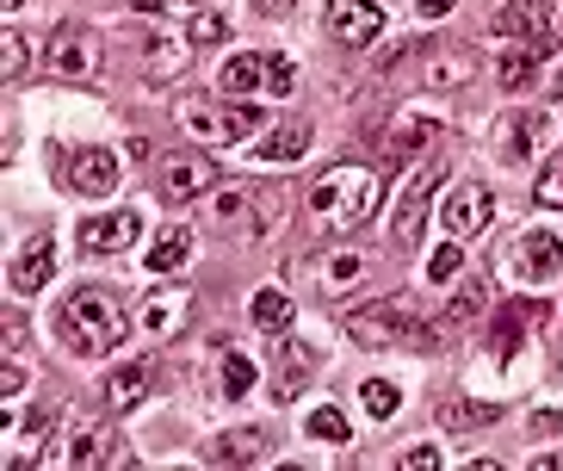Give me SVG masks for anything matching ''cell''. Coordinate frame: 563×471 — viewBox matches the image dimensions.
<instances>
[{
  "mask_svg": "<svg viewBox=\"0 0 563 471\" xmlns=\"http://www.w3.org/2000/svg\"><path fill=\"white\" fill-rule=\"evenodd\" d=\"M131 336V317H124V298L106 286H81L68 292L63 310H56V341L81 360H106L118 341Z\"/></svg>",
  "mask_w": 563,
  "mask_h": 471,
  "instance_id": "6da1fadb",
  "label": "cell"
},
{
  "mask_svg": "<svg viewBox=\"0 0 563 471\" xmlns=\"http://www.w3.org/2000/svg\"><path fill=\"white\" fill-rule=\"evenodd\" d=\"M378 168H365V162H341V168H329L322 180L310 186V223L322 236H353L372 211H378Z\"/></svg>",
  "mask_w": 563,
  "mask_h": 471,
  "instance_id": "7a4b0ae2",
  "label": "cell"
},
{
  "mask_svg": "<svg viewBox=\"0 0 563 471\" xmlns=\"http://www.w3.org/2000/svg\"><path fill=\"white\" fill-rule=\"evenodd\" d=\"M347 336L360 341V348H378V353L384 348H421V353L440 348V329H433L409 298H372V304H360V310H347Z\"/></svg>",
  "mask_w": 563,
  "mask_h": 471,
  "instance_id": "3957f363",
  "label": "cell"
},
{
  "mask_svg": "<svg viewBox=\"0 0 563 471\" xmlns=\"http://www.w3.org/2000/svg\"><path fill=\"white\" fill-rule=\"evenodd\" d=\"M180 124L199 136L205 150L217 143H254L266 131V112L261 106H217V100H180Z\"/></svg>",
  "mask_w": 563,
  "mask_h": 471,
  "instance_id": "277c9868",
  "label": "cell"
},
{
  "mask_svg": "<svg viewBox=\"0 0 563 471\" xmlns=\"http://www.w3.org/2000/svg\"><path fill=\"white\" fill-rule=\"evenodd\" d=\"M124 447H118V428L112 421H56V435L44 440V453H37V465H106V459H118Z\"/></svg>",
  "mask_w": 563,
  "mask_h": 471,
  "instance_id": "5b68a950",
  "label": "cell"
},
{
  "mask_svg": "<svg viewBox=\"0 0 563 471\" xmlns=\"http://www.w3.org/2000/svg\"><path fill=\"white\" fill-rule=\"evenodd\" d=\"M217 180H223V168L211 162V150H180V155H167L162 168H155V193H162L167 205L205 199Z\"/></svg>",
  "mask_w": 563,
  "mask_h": 471,
  "instance_id": "8992f818",
  "label": "cell"
},
{
  "mask_svg": "<svg viewBox=\"0 0 563 471\" xmlns=\"http://www.w3.org/2000/svg\"><path fill=\"white\" fill-rule=\"evenodd\" d=\"M446 180V162H421L415 180L397 193V218H390V249H415L421 242V223H428V199Z\"/></svg>",
  "mask_w": 563,
  "mask_h": 471,
  "instance_id": "52a82bcc",
  "label": "cell"
},
{
  "mask_svg": "<svg viewBox=\"0 0 563 471\" xmlns=\"http://www.w3.org/2000/svg\"><path fill=\"white\" fill-rule=\"evenodd\" d=\"M558 25H563V0H508V7H496L489 32L508 37V44H551Z\"/></svg>",
  "mask_w": 563,
  "mask_h": 471,
  "instance_id": "ba28073f",
  "label": "cell"
},
{
  "mask_svg": "<svg viewBox=\"0 0 563 471\" xmlns=\"http://www.w3.org/2000/svg\"><path fill=\"white\" fill-rule=\"evenodd\" d=\"M489 218H496V193H489L483 180H459L446 199H440V230L459 236V242L483 236V230H489Z\"/></svg>",
  "mask_w": 563,
  "mask_h": 471,
  "instance_id": "9c48e42d",
  "label": "cell"
},
{
  "mask_svg": "<svg viewBox=\"0 0 563 471\" xmlns=\"http://www.w3.org/2000/svg\"><path fill=\"white\" fill-rule=\"evenodd\" d=\"M496 150H501L508 168H532V162L551 150V118L545 112H508L501 131H496Z\"/></svg>",
  "mask_w": 563,
  "mask_h": 471,
  "instance_id": "30bf717a",
  "label": "cell"
},
{
  "mask_svg": "<svg viewBox=\"0 0 563 471\" xmlns=\"http://www.w3.org/2000/svg\"><path fill=\"white\" fill-rule=\"evenodd\" d=\"M558 267H563V236L558 230H527L508 254V273L520 286H545V280H558Z\"/></svg>",
  "mask_w": 563,
  "mask_h": 471,
  "instance_id": "8fae6325",
  "label": "cell"
},
{
  "mask_svg": "<svg viewBox=\"0 0 563 471\" xmlns=\"http://www.w3.org/2000/svg\"><path fill=\"white\" fill-rule=\"evenodd\" d=\"M56 162H63V180L75 186L81 199H106V193L124 180V168H118L112 150H63Z\"/></svg>",
  "mask_w": 563,
  "mask_h": 471,
  "instance_id": "7c38bea8",
  "label": "cell"
},
{
  "mask_svg": "<svg viewBox=\"0 0 563 471\" xmlns=\"http://www.w3.org/2000/svg\"><path fill=\"white\" fill-rule=\"evenodd\" d=\"M378 32H384V7L378 0H329V37L334 44L365 51V44H378Z\"/></svg>",
  "mask_w": 563,
  "mask_h": 471,
  "instance_id": "4fadbf2b",
  "label": "cell"
},
{
  "mask_svg": "<svg viewBox=\"0 0 563 471\" xmlns=\"http://www.w3.org/2000/svg\"><path fill=\"white\" fill-rule=\"evenodd\" d=\"M433 143H440V118L433 112H402L390 131H384L378 155L384 162H415V155H428Z\"/></svg>",
  "mask_w": 563,
  "mask_h": 471,
  "instance_id": "5bb4252c",
  "label": "cell"
},
{
  "mask_svg": "<svg viewBox=\"0 0 563 471\" xmlns=\"http://www.w3.org/2000/svg\"><path fill=\"white\" fill-rule=\"evenodd\" d=\"M51 273H56V236H32V242L13 254L7 286H13V298H32V292L51 286Z\"/></svg>",
  "mask_w": 563,
  "mask_h": 471,
  "instance_id": "9a60e30c",
  "label": "cell"
},
{
  "mask_svg": "<svg viewBox=\"0 0 563 471\" xmlns=\"http://www.w3.org/2000/svg\"><path fill=\"white\" fill-rule=\"evenodd\" d=\"M51 68L63 81H93V75H100V44H93V32H81V25L56 32L51 37Z\"/></svg>",
  "mask_w": 563,
  "mask_h": 471,
  "instance_id": "2e32d148",
  "label": "cell"
},
{
  "mask_svg": "<svg viewBox=\"0 0 563 471\" xmlns=\"http://www.w3.org/2000/svg\"><path fill=\"white\" fill-rule=\"evenodd\" d=\"M136 236H143V211H124V205H118V211H106V218L81 223V249L87 254H124Z\"/></svg>",
  "mask_w": 563,
  "mask_h": 471,
  "instance_id": "e0dca14e",
  "label": "cell"
},
{
  "mask_svg": "<svg viewBox=\"0 0 563 471\" xmlns=\"http://www.w3.org/2000/svg\"><path fill=\"white\" fill-rule=\"evenodd\" d=\"M186 310H192V292H186V286H162V292H150V298H143L136 329H143V336H174Z\"/></svg>",
  "mask_w": 563,
  "mask_h": 471,
  "instance_id": "ac0fdd59",
  "label": "cell"
},
{
  "mask_svg": "<svg viewBox=\"0 0 563 471\" xmlns=\"http://www.w3.org/2000/svg\"><path fill=\"white\" fill-rule=\"evenodd\" d=\"M310 118H279V124H273V131H261L254 136V155H261V162H298L303 150H310Z\"/></svg>",
  "mask_w": 563,
  "mask_h": 471,
  "instance_id": "d6986e66",
  "label": "cell"
},
{
  "mask_svg": "<svg viewBox=\"0 0 563 471\" xmlns=\"http://www.w3.org/2000/svg\"><path fill=\"white\" fill-rule=\"evenodd\" d=\"M545 317H551L545 304H508V310L496 317V336H489V348H496L501 360H508V353L520 348L527 336H539V329H545Z\"/></svg>",
  "mask_w": 563,
  "mask_h": 471,
  "instance_id": "ffe728a7",
  "label": "cell"
},
{
  "mask_svg": "<svg viewBox=\"0 0 563 471\" xmlns=\"http://www.w3.org/2000/svg\"><path fill=\"white\" fill-rule=\"evenodd\" d=\"M150 391H155V366H118L112 379H106V409H112V416H131Z\"/></svg>",
  "mask_w": 563,
  "mask_h": 471,
  "instance_id": "44dd1931",
  "label": "cell"
},
{
  "mask_svg": "<svg viewBox=\"0 0 563 471\" xmlns=\"http://www.w3.org/2000/svg\"><path fill=\"white\" fill-rule=\"evenodd\" d=\"M266 453V428H223V435L211 440V459L217 465H254V459Z\"/></svg>",
  "mask_w": 563,
  "mask_h": 471,
  "instance_id": "7402d4cb",
  "label": "cell"
},
{
  "mask_svg": "<svg viewBox=\"0 0 563 471\" xmlns=\"http://www.w3.org/2000/svg\"><path fill=\"white\" fill-rule=\"evenodd\" d=\"M261 193L266 186H211V193H205V218L211 223L249 218V211H261Z\"/></svg>",
  "mask_w": 563,
  "mask_h": 471,
  "instance_id": "603a6c76",
  "label": "cell"
},
{
  "mask_svg": "<svg viewBox=\"0 0 563 471\" xmlns=\"http://www.w3.org/2000/svg\"><path fill=\"white\" fill-rule=\"evenodd\" d=\"M186 254H192V223H167V230L150 242V273L174 280V273L186 267Z\"/></svg>",
  "mask_w": 563,
  "mask_h": 471,
  "instance_id": "cb8c5ba5",
  "label": "cell"
},
{
  "mask_svg": "<svg viewBox=\"0 0 563 471\" xmlns=\"http://www.w3.org/2000/svg\"><path fill=\"white\" fill-rule=\"evenodd\" d=\"M217 87L223 94H254V87H266V51H235L230 63L217 68Z\"/></svg>",
  "mask_w": 563,
  "mask_h": 471,
  "instance_id": "d4e9b609",
  "label": "cell"
},
{
  "mask_svg": "<svg viewBox=\"0 0 563 471\" xmlns=\"http://www.w3.org/2000/svg\"><path fill=\"white\" fill-rule=\"evenodd\" d=\"M186 56H192V32H155L150 37V75L155 81H174V75H180L186 68Z\"/></svg>",
  "mask_w": 563,
  "mask_h": 471,
  "instance_id": "484cf974",
  "label": "cell"
},
{
  "mask_svg": "<svg viewBox=\"0 0 563 471\" xmlns=\"http://www.w3.org/2000/svg\"><path fill=\"white\" fill-rule=\"evenodd\" d=\"M249 310H254V322H261L266 336H285V329H291V298H285V292H273V286L254 292Z\"/></svg>",
  "mask_w": 563,
  "mask_h": 471,
  "instance_id": "4316f807",
  "label": "cell"
},
{
  "mask_svg": "<svg viewBox=\"0 0 563 471\" xmlns=\"http://www.w3.org/2000/svg\"><path fill=\"white\" fill-rule=\"evenodd\" d=\"M501 409L489 404H464V397H446L440 404V428H452V435H464V428H483V421H496Z\"/></svg>",
  "mask_w": 563,
  "mask_h": 471,
  "instance_id": "83f0119b",
  "label": "cell"
},
{
  "mask_svg": "<svg viewBox=\"0 0 563 471\" xmlns=\"http://www.w3.org/2000/svg\"><path fill=\"white\" fill-rule=\"evenodd\" d=\"M477 317H483V280H464L459 273V292H452V304H446V322L464 329V322H477Z\"/></svg>",
  "mask_w": 563,
  "mask_h": 471,
  "instance_id": "f1b7e54d",
  "label": "cell"
},
{
  "mask_svg": "<svg viewBox=\"0 0 563 471\" xmlns=\"http://www.w3.org/2000/svg\"><path fill=\"white\" fill-rule=\"evenodd\" d=\"M303 428H310L316 440H334V447H341V440H353V421L341 416V409H334V404L310 409V416H303Z\"/></svg>",
  "mask_w": 563,
  "mask_h": 471,
  "instance_id": "f546056e",
  "label": "cell"
},
{
  "mask_svg": "<svg viewBox=\"0 0 563 471\" xmlns=\"http://www.w3.org/2000/svg\"><path fill=\"white\" fill-rule=\"evenodd\" d=\"M459 273H464V249H459V236H446V249L428 254V280L433 286H452Z\"/></svg>",
  "mask_w": 563,
  "mask_h": 471,
  "instance_id": "4dcf8cb0",
  "label": "cell"
},
{
  "mask_svg": "<svg viewBox=\"0 0 563 471\" xmlns=\"http://www.w3.org/2000/svg\"><path fill=\"white\" fill-rule=\"evenodd\" d=\"M254 379H261V366H254L249 353H230V360H223V397H249Z\"/></svg>",
  "mask_w": 563,
  "mask_h": 471,
  "instance_id": "1f68e13d",
  "label": "cell"
},
{
  "mask_svg": "<svg viewBox=\"0 0 563 471\" xmlns=\"http://www.w3.org/2000/svg\"><path fill=\"white\" fill-rule=\"evenodd\" d=\"M360 404L372 409V416H397V409H402V391L390 385V379H365V385H360Z\"/></svg>",
  "mask_w": 563,
  "mask_h": 471,
  "instance_id": "d6a6232c",
  "label": "cell"
},
{
  "mask_svg": "<svg viewBox=\"0 0 563 471\" xmlns=\"http://www.w3.org/2000/svg\"><path fill=\"white\" fill-rule=\"evenodd\" d=\"M360 273H365V261H360L353 249H341V254H329V261H322V286H329V292H341V286H353Z\"/></svg>",
  "mask_w": 563,
  "mask_h": 471,
  "instance_id": "836d02e7",
  "label": "cell"
},
{
  "mask_svg": "<svg viewBox=\"0 0 563 471\" xmlns=\"http://www.w3.org/2000/svg\"><path fill=\"white\" fill-rule=\"evenodd\" d=\"M316 372V353L310 348H285V379H279V397H298V385Z\"/></svg>",
  "mask_w": 563,
  "mask_h": 471,
  "instance_id": "e575fe53",
  "label": "cell"
},
{
  "mask_svg": "<svg viewBox=\"0 0 563 471\" xmlns=\"http://www.w3.org/2000/svg\"><path fill=\"white\" fill-rule=\"evenodd\" d=\"M532 199L545 205V211H563V162H551V168L539 174V186H532Z\"/></svg>",
  "mask_w": 563,
  "mask_h": 471,
  "instance_id": "d590c367",
  "label": "cell"
},
{
  "mask_svg": "<svg viewBox=\"0 0 563 471\" xmlns=\"http://www.w3.org/2000/svg\"><path fill=\"white\" fill-rule=\"evenodd\" d=\"M298 87V63L291 56H266V94H291Z\"/></svg>",
  "mask_w": 563,
  "mask_h": 471,
  "instance_id": "8d00e7d4",
  "label": "cell"
},
{
  "mask_svg": "<svg viewBox=\"0 0 563 471\" xmlns=\"http://www.w3.org/2000/svg\"><path fill=\"white\" fill-rule=\"evenodd\" d=\"M25 56H32V51H25V37H19V32L0 37V68H7V81H19V75H25Z\"/></svg>",
  "mask_w": 563,
  "mask_h": 471,
  "instance_id": "74e56055",
  "label": "cell"
},
{
  "mask_svg": "<svg viewBox=\"0 0 563 471\" xmlns=\"http://www.w3.org/2000/svg\"><path fill=\"white\" fill-rule=\"evenodd\" d=\"M186 32H192V44H223V37H230V19H223V13H199Z\"/></svg>",
  "mask_w": 563,
  "mask_h": 471,
  "instance_id": "f35d334b",
  "label": "cell"
},
{
  "mask_svg": "<svg viewBox=\"0 0 563 471\" xmlns=\"http://www.w3.org/2000/svg\"><path fill=\"white\" fill-rule=\"evenodd\" d=\"M464 75H471V63L452 51V56H440V68H428V87H452V81H464Z\"/></svg>",
  "mask_w": 563,
  "mask_h": 471,
  "instance_id": "ab89813d",
  "label": "cell"
},
{
  "mask_svg": "<svg viewBox=\"0 0 563 471\" xmlns=\"http://www.w3.org/2000/svg\"><path fill=\"white\" fill-rule=\"evenodd\" d=\"M199 7L205 0H136V13H155V19L162 13H199Z\"/></svg>",
  "mask_w": 563,
  "mask_h": 471,
  "instance_id": "60d3db41",
  "label": "cell"
},
{
  "mask_svg": "<svg viewBox=\"0 0 563 471\" xmlns=\"http://www.w3.org/2000/svg\"><path fill=\"white\" fill-rule=\"evenodd\" d=\"M402 465H409V471H433V465H440V447H428V440H415L409 453H402Z\"/></svg>",
  "mask_w": 563,
  "mask_h": 471,
  "instance_id": "b9f144b4",
  "label": "cell"
},
{
  "mask_svg": "<svg viewBox=\"0 0 563 471\" xmlns=\"http://www.w3.org/2000/svg\"><path fill=\"white\" fill-rule=\"evenodd\" d=\"M25 391V360H7L0 366V397H19Z\"/></svg>",
  "mask_w": 563,
  "mask_h": 471,
  "instance_id": "7bdbcfd3",
  "label": "cell"
},
{
  "mask_svg": "<svg viewBox=\"0 0 563 471\" xmlns=\"http://www.w3.org/2000/svg\"><path fill=\"white\" fill-rule=\"evenodd\" d=\"M532 428H539V435H558L563 416H558V409H545V416H532Z\"/></svg>",
  "mask_w": 563,
  "mask_h": 471,
  "instance_id": "ee69618b",
  "label": "cell"
},
{
  "mask_svg": "<svg viewBox=\"0 0 563 471\" xmlns=\"http://www.w3.org/2000/svg\"><path fill=\"white\" fill-rule=\"evenodd\" d=\"M459 0H421V19H440V13H452Z\"/></svg>",
  "mask_w": 563,
  "mask_h": 471,
  "instance_id": "f6af8a7d",
  "label": "cell"
},
{
  "mask_svg": "<svg viewBox=\"0 0 563 471\" xmlns=\"http://www.w3.org/2000/svg\"><path fill=\"white\" fill-rule=\"evenodd\" d=\"M261 7H266V13H285V7H291V0H261Z\"/></svg>",
  "mask_w": 563,
  "mask_h": 471,
  "instance_id": "bcb514c9",
  "label": "cell"
},
{
  "mask_svg": "<svg viewBox=\"0 0 563 471\" xmlns=\"http://www.w3.org/2000/svg\"><path fill=\"white\" fill-rule=\"evenodd\" d=\"M19 7H25V0H0V13H19Z\"/></svg>",
  "mask_w": 563,
  "mask_h": 471,
  "instance_id": "7dc6e473",
  "label": "cell"
}]
</instances>
